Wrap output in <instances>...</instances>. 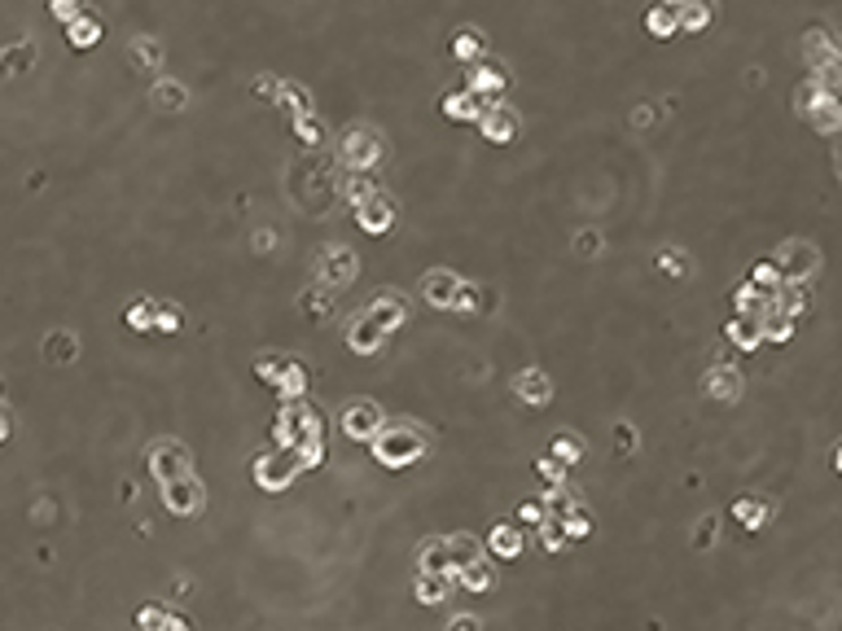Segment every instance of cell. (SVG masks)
I'll list each match as a JSON object with an SVG mask.
<instances>
[{
	"label": "cell",
	"mask_w": 842,
	"mask_h": 631,
	"mask_svg": "<svg viewBox=\"0 0 842 631\" xmlns=\"http://www.w3.org/2000/svg\"><path fill=\"white\" fill-rule=\"evenodd\" d=\"M369 443H373L377 465H386V469H404L426 456V434L417 430V426H404V421H391V426L382 421V430L373 434Z\"/></svg>",
	"instance_id": "1"
},
{
	"label": "cell",
	"mask_w": 842,
	"mask_h": 631,
	"mask_svg": "<svg viewBox=\"0 0 842 631\" xmlns=\"http://www.w3.org/2000/svg\"><path fill=\"white\" fill-rule=\"evenodd\" d=\"M299 473H303V461H299L294 447H276V452H268V456L255 461V482H259L264 491H285Z\"/></svg>",
	"instance_id": "2"
},
{
	"label": "cell",
	"mask_w": 842,
	"mask_h": 631,
	"mask_svg": "<svg viewBox=\"0 0 842 631\" xmlns=\"http://www.w3.org/2000/svg\"><path fill=\"white\" fill-rule=\"evenodd\" d=\"M382 154H386V145H382L377 132H369V128L342 132V163L351 167V171H373V167L382 163Z\"/></svg>",
	"instance_id": "3"
},
{
	"label": "cell",
	"mask_w": 842,
	"mask_h": 631,
	"mask_svg": "<svg viewBox=\"0 0 842 631\" xmlns=\"http://www.w3.org/2000/svg\"><path fill=\"white\" fill-rule=\"evenodd\" d=\"M474 128L483 132V140H492V145H509V140H518L522 119H518V110H509L505 101H492V105H483V114H478Z\"/></svg>",
	"instance_id": "4"
},
{
	"label": "cell",
	"mask_w": 842,
	"mask_h": 631,
	"mask_svg": "<svg viewBox=\"0 0 842 631\" xmlns=\"http://www.w3.org/2000/svg\"><path fill=\"white\" fill-rule=\"evenodd\" d=\"M163 504H167L176 518H194V513H203V504H206L203 482H198L194 473L171 478V482H163Z\"/></svg>",
	"instance_id": "5"
},
{
	"label": "cell",
	"mask_w": 842,
	"mask_h": 631,
	"mask_svg": "<svg viewBox=\"0 0 842 631\" xmlns=\"http://www.w3.org/2000/svg\"><path fill=\"white\" fill-rule=\"evenodd\" d=\"M466 88H470V93L483 101V105H492V101H505V93H509V70L501 67V62H474L470 75H466Z\"/></svg>",
	"instance_id": "6"
},
{
	"label": "cell",
	"mask_w": 842,
	"mask_h": 631,
	"mask_svg": "<svg viewBox=\"0 0 842 631\" xmlns=\"http://www.w3.org/2000/svg\"><path fill=\"white\" fill-rule=\"evenodd\" d=\"M776 267H781L785 285H808V276L816 272V250H811V246H803V241H790V246H781Z\"/></svg>",
	"instance_id": "7"
},
{
	"label": "cell",
	"mask_w": 842,
	"mask_h": 631,
	"mask_svg": "<svg viewBox=\"0 0 842 631\" xmlns=\"http://www.w3.org/2000/svg\"><path fill=\"white\" fill-rule=\"evenodd\" d=\"M377 430H382V412H377V403L356 399V403L342 408V434H347V438H373Z\"/></svg>",
	"instance_id": "8"
},
{
	"label": "cell",
	"mask_w": 842,
	"mask_h": 631,
	"mask_svg": "<svg viewBox=\"0 0 842 631\" xmlns=\"http://www.w3.org/2000/svg\"><path fill=\"white\" fill-rule=\"evenodd\" d=\"M356 224L369 237L391 233V229H395V202L386 198V194H373L365 206H356Z\"/></svg>",
	"instance_id": "9"
},
{
	"label": "cell",
	"mask_w": 842,
	"mask_h": 631,
	"mask_svg": "<svg viewBox=\"0 0 842 631\" xmlns=\"http://www.w3.org/2000/svg\"><path fill=\"white\" fill-rule=\"evenodd\" d=\"M149 473H154L158 482H171V478L189 473V456H185V447L171 443V438L154 443V452H149Z\"/></svg>",
	"instance_id": "10"
},
{
	"label": "cell",
	"mask_w": 842,
	"mask_h": 631,
	"mask_svg": "<svg viewBox=\"0 0 842 631\" xmlns=\"http://www.w3.org/2000/svg\"><path fill=\"white\" fill-rule=\"evenodd\" d=\"M382 342H386V329L373 320L369 311H360V316L351 320V329H347V347H351L356 356H373V351H382Z\"/></svg>",
	"instance_id": "11"
},
{
	"label": "cell",
	"mask_w": 842,
	"mask_h": 631,
	"mask_svg": "<svg viewBox=\"0 0 842 631\" xmlns=\"http://www.w3.org/2000/svg\"><path fill=\"white\" fill-rule=\"evenodd\" d=\"M102 35H105V23L97 18V14H88V9H84V14H79V18L67 27V44L75 49V53H88V49H97V44H102Z\"/></svg>",
	"instance_id": "12"
},
{
	"label": "cell",
	"mask_w": 842,
	"mask_h": 631,
	"mask_svg": "<svg viewBox=\"0 0 842 631\" xmlns=\"http://www.w3.org/2000/svg\"><path fill=\"white\" fill-rule=\"evenodd\" d=\"M369 316L382 325V329L391 333V329H400L404 325V316H408V302L400 299V294H377V299L369 302Z\"/></svg>",
	"instance_id": "13"
},
{
	"label": "cell",
	"mask_w": 842,
	"mask_h": 631,
	"mask_svg": "<svg viewBox=\"0 0 842 631\" xmlns=\"http://www.w3.org/2000/svg\"><path fill=\"white\" fill-rule=\"evenodd\" d=\"M443 114H448L452 123H478V114H483V101L474 97L470 88H461V93H448V97H443Z\"/></svg>",
	"instance_id": "14"
},
{
	"label": "cell",
	"mask_w": 842,
	"mask_h": 631,
	"mask_svg": "<svg viewBox=\"0 0 842 631\" xmlns=\"http://www.w3.org/2000/svg\"><path fill=\"white\" fill-rule=\"evenodd\" d=\"M457 290H461V281H457L452 272H430V276H426V302H430V307H443V311H452V299H457Z\"/></svg>",
	"instance_id": "15"
},
{
	"label": "cell",
	"mask_w": 842,
	"mask_h": 631,
	"mask_svg": "<svg viewBox=\"0 0 842 631\" xmlns=\"http://www.w3.org/2000/svg\"><path fill=\"white\" fill-rule=\"evenodd\" d=\"M729 338L738 342V351H759V342H764V316H738V320H729Z\"/></svg>",
	"instance_id": "16"
},
{
	"label": "cell",
	"mask_w": 842,
	"mask_h": 631,
	"mask_svg": "<svg viewBox=\"0 0 842 631\" xmlns=\"http://www.w3.org/2000/svg\"><path fill=\"white\" fill-rule=\"evenodd\" d=\"M513 391H518V399H527V403H536V408L553 399V386H548V377H544L539 368H527V373H518Z\"/></svg>",
	"instance_id": "17"
},
{
	"label": "cell",
	"mask_w": 842,
	"mask_h": 631,
	"mask_svg": "<svg viewBox=\"0 0 842 631\" xmlns=\"http://www.w3.org/2000/svg\"><path fill=\"white\" fill-rule=\"evenodd\" d=\"M675 23H680V32L702 35L711 27V5L707 0H684V5H675Z\"/></svg>",
	"instance_id": "18"
},
{
	"label": "cell",
	"mask_w": 842,
	"mask_h": 631,
	"mask_svg": "<svg viewBox=\"0 0 842 631\" xmlns=\"http://www.w3.org/2000/svg\"><path fill=\"white\" fill-rule=\"evenodd\" d=\"M417 565H421L426 574H448V579H452V562H448V539H426V544L417 548Z\"/></svg>",
	"instance_id": "19"
},
{
	"label": "cell",
	"mask_w": 842,
	"mask_h": 631,
	"mask_svg": "<svg viewBox=\"0 0 842 631\" xmlns=\"http://www.w3.org/2000/svg\"><path fill=\"white\" fill-rule=\"evenodd\" d=\"M773 509H776L773 500L746 496V500H738V504H733V518H741V522H746V531H759V527L773 518Z\"/></svg>",
	"instance_id": "20"
},
{
	"label": "cell",
	"mask_w": 842,
	"mask_h": 631,
	"mask_svg": "<svg viewBox=\"0 0 842 631\" xmlns=\"http://www.w3.org/2000/svg\"><path fill=\"white\" fill-rule=\"evenodd\" d=\"M487 548H492V557H501V562H513V557L522 553V527H492V539H487Z\"/></svg>",
	"instance_id": "21"
},
{
	"label": "cell",
	"mask_w": 842,
	"mask_h": 631,
	"mask_svg": "<svg viewBox=\"0 0 842 631\" xmlns=\"http://www.w3.org/2000/svg\"><path fill=\"white\" fill-rule=\"evenodd\" d=\"M483 557V544L474 539V535H452L448 539V562H452V574L457 570H466V565H474Z\"/></svg>",
	"instance_id": "22"
},
{
	"label": "cell",
	"mask_w": 842,
	"mask_h": 631,
	"mask_svg": "<svg viewBox=\"0 0 842 631\" xmlns=\"http://www.w3.org/2000/svg\"><path fill=\"white\" fill-rule=\"evenodd\" d=\"M452 579H457V583H461L466 592H492V583H496V574H492V562H483V557H478L474 565H466V570H457Z\"/></svg>",
	"instance_id": "23"
},
{
	"label": "cell",
	"mask_w": 842,
	"mask_h": 631,
	"mask_svg": "<svg viewBox=\"0 0 842 631\" xmlns=\"http://www.w3.org/2000/svg\"><path fill=\"white\" fill-rule=\"evenodd\" d=\"M276 391H281V403H299L307 391V368L303 365H290L285 360V368H281V382H276Z\"/></svg>",
	"instance_id": "24"
},
{
	"label": "cell",
	"mask_w": 842,
	"mask_h": 631,
	"mask_svg": "<svg viewBox=\"0 0 842 631\" xmlns=\"http://www.w3.org/2000/svg\"><path fill=\"white\" fill-rule=\"evenodd\" d=\"M645 32L654 35V40H672V35L680 32V23H675V9H672V5H654V9L645 14Z\"/></svg>",
	"instance_id": "25"
},
{
	"label": "cell",
	"mask_w": 842,
	"mask_h": 631,
	"mask_svg": "<svg viewBox=\"0 0 842 631\" xmlns=\"http://www.w3.org/2000/svg\"><path fill=\"white\" fill-rule=\"evenodd\" d=\"M448 583H452L448 574H426V570H421V574H417V583H412V592H417V600H421V605H439V600L448 597Z\"/></svg>",
	"instance_id": "26"
},
{
	"label": "cell",
	"mask_w": 842,
	"mask_h": 631,
	"mask_svg": "<svg viewBox=\"0 0 842 631\" xmlns=\"http://www.w3.org/2000/svg\"><path fill=\"white\" fill-rule=\"evenodd\" d=\"M373 194H377V185L369 180V171H351V176L342 180V198L351 202V211H356V206H365Z\"/></svg>",
	"instance_id": "27"
},
{
	"label": "cell",
	"mask_w": 842,
	"mask_h": 631,
	"mask_svg": "<svg viewBox=\"0 0 842 631\" xmlns=\"http://www.w3.org/2000/svg\"><path fill=\"white\" fill-rule=\"evenodd\" d=\"M707 391L715 399H738L741 395V377L733 373V368H711V377H707Z\"/></svg>",
	"instance_id": "28"
},
{
	"label": "cell",
	"mask_w": 842,
	"mask_h": 631,
	"mask_svg": "<svg viewBox=\"0 0 842 631\" xmlns=\"http://www.w3.org/2000/svg\"><path fill=\"white\" fill-rule=\"evenodd\" d=\"M452 58H461V62H478L483 58V35L474 32V27H461V32L452 35Z\"/></svg>",
	"instance_id": "29"
},
{
	"label": "cell",
	"mask_w": 842,
	"mask_h": 631,
	"mask_svg": "<svg viewBox=\"0 0 842 631\" xmlns=\"http://www.w3.org/2000/svg\"><path fill=\"white\" fill-rule=\"evenodd\" d=\"M351 272H356V255H347V250H330V255H325V267H321V281L338 285V281H347Z\"/></svg>",
	"instance_id": "30"
},
{
	"label": "cell",
	"mask_w": 842,
	"mask_h": 631,
	"mask_svg": "<svg viewBox=\"0 0 842 631\" xmlns=\"http://www.w3.org/2000/svg\"><path fill=\"white\" fill-rule=\"evenodd\" d=\"M128 58H132V62H140V67L158 70V62H163V49H158V40H149V35H140V40H132V49H128Z\"/></svg>",
	"instance_id": "31"
},
{
	"label": "cell",
	"mask_w": 842,
	"mask_h": 631,
	"mask_svg": "<svg viewBox=\"0 0 842 631\" xmlns=\"http://www.w3.org/2000/svg\"><path fill=\"white\" fill-rule=\"evenodd\" d=\"M294 136L303 140V145H325V123L307 110V114H294Z\"/></svg>",
	"instance_id": "32"
},
{
	"label": "cell",
	"mask_w": 842,
	"mask_h": 631,
	"mask_svg": "<svg viewBox=\"0 0 842 631\" xmlns=\"http://www.w3.org/2000/svg\"><path fill=\"white\" fill-rule=\"evenodd\" d=\"M750 285H755V290H768V294H773V290H781V285H785V276H781L776 259H773V264H768V259H764V264H755V272H750Z\"/></svg>",
	"instance_id": "33"
},
{
	"label": "cell",
	"mask_w": 842,
	"mask_h": 631,
	"mask_svg": "<svg viewBox=\"0 0 842 631\" xmlns=\"http://www.w3.org/2000/svg\"><path fill=\"white\" fill-rule=\"evenodd\" d=\"M154 101L163 105V110H185V101H189V93L176 84V79H158V88H154Z\"/></svg>",
	"instance_id": "34"
},
{
	"label": "cell",
	"mask_w": 842,
	"mask_h": 631,
	"mask_svg": "<svg viewBox=\"0 0 842 631\" xmlns=\"http://www.w3.org/2000/svg\"><path fill=\"white\" fill-rule=\"evenodd\" d=\"M276 105H285L290 114H307V93L299 84H276Z\"/></svg>",
	"instance_id": "35"
},
{
	"label": "cell",
	"mask_w": 842,
	"mask_h": 631,
	"mask_svg": "<svg viewBox=\"0 0 842 631\" xmlns=\"http://www.w3.org/2000/svg\"><path fill=\"white\" fill-rule=\"evenodd\" d=\"M579 456H584L579 438H571V434H557V438H553V461H562V465H575Z\"/></svg>",
	"instance_id": "36"
},
{
	"label": "cell",
	"mask_w": 842,
	"mask_h": 631,
	"mask_svg": "<svg viewBox=\"0 0 842 631\" xmlns=\"http://www.w3.org/2000/svg\"><path fill=\"white\" fill-rule=\"evenodd\" d=\"M49 360H53V365H70V360H75V338L53 333V338H49Z\"/></svg>",
	"instance_id": "37"
},
{
	"label": "cell",
	"mask_w": 842,
	"mask_h": 631,
	"mask_svg": "<svg viewBox=\"0 0 842 631\" xmlns=\"http://www.w3.org/2000/svg\"><path fill=\"white\" fill-rule=\"evenodd\" d=\"M136 627L140 631H163L167 627V609H163V605H145V609L136 614Z\"/></svg>",
	"instance_id": "38"
},
{
	"label": "cell",
	"mask_w": 842,
	"mask_h": 631,
	"mask_svg": "<svg viewBox=\"0 0 842 631\" xmlns=\"http://www.w3.org/2000/svg\"><path fill=\"white\" fill-rule=\"evenodd\" d=\"M539 539H544V548H548V553H557V548L566 544V527H562L557 518H544V527H539Z\"/></svg>",
	"instance_id": "39"
},
{
	"label": "cell",
	"mask_w": 842,
	"mask_h": 631,
	"mask_svg": "<svg viewBox=\"0 0 842 631\" xmlns=\"http://www.w3.org/2000/svg\"><path fill=\"white\" fill-rule=\"evenodd\" d=\"M49 14H53L62 27H70V23L84 14V0H49Z\"/></svg>",
	"instance_id": "40"
},
{
	"label": "cell",
	"mask_w": 842,
	"mask_h": 631,
	"mask_svg": "<svg viewBox=\"0 0 842 631\" xmlns=\"http://www.w3.org/2000/svg\"><path fill=\"white\" fill-rule=\"evenodd\" d=\"M478 290H474L470 281H461V290H457V299H452V311H461V316H474L478 311Z\"/></svg>",
	"instance_id": "41"
},
{
	"label": "cell",
	"mask_w": 842,
	"mask_h": 631,
	"mask_svg": "<svg viewBox=\"0 0 842 631\" xmlns=\"http://www.w3.org/2000/svg\"><path fill=\"white\" fill-rule=\"evenodd\" d=\"M128 325L132 329H154V302H132L128 307Z\"/></svg>",
	"instance_id": "42"
},
{
	"label": "cell",
	"mask_w": 842,
	"mask_h": 631,
	"mask_svg": "<svg viewBox=\"0 0 842 631\" xmlns=\"http://www.w3.org/2000/svg\"><path fill=\"white\" fill-rule=\"evenodd\" d=\"M518 518H522L531 531H539V527H544V518H548V513H544V500H527V504L518 509Z\"/></svg>",
	"instance_id": "43"
},
{
	"label": "cell",
	"mask_w": 842,
	"mask_h": 631,
	"mask_svg": "<svg viewBox=\"0 0 842 631\" xmlns=\"http://www.w3.org/2000/svg\"><path fill=\"white\" fill-rule=\"evenodd\" d=\"M154 329H158V333H176V329H180V311H176V307H154Z\"/></svg>",
	"instance_id": "44"
},
{
	"label": "cell",
	"mask_w": 842,
	"mask_h": 631,
	"mask_svg": "<svg viewBox=\"0 0 842 631\" xmlns=\"http://www.w3.org/2000/svg\"><path fill=\"white\" fill-rule=\"evenodd\" d=\"M562 527H566V539H588V535H593V522H588L584 513H571V518H562Z\"/></svg>",
	"instance_id": "45"
},
{
	"label": "cell",
	"mask_w": 842,
	"mask_h": 631,
	"mask_svg": "<svg viewBox=\"0 0 842 631\" xmlns=\"http://www.w3.org/2000/svg\"><path fill=\"white\" fill-rule=\"evenodd\" d=\"M281 368H285V360H276V356H264V360L255 365V373H259L264 382H272V386H276V382H281Z\"/></svg>",
	"instance_id": "46"
},
{
	"label": "cell",
	"mask_w": 842,
	"mask_h": 631,
	"mask_svg": "<svg viewBox=\"0 0 842 631\" xmlns=\"http://www.w3.org/2000/svg\"><path fill=\"white\" fill-rule=\"evenodd\" d=\"M693 544H698V548H711V544H715V518H702V522H698Z\"/></svg>",
	"instance_id": "47"
},
{
	"label": "cell",
	"mask_w": 842,
	"mask_h": 631,
	"mask_svg": "<svg viewBox=\"0 0 842 631\" xmlns=\"http://www.w3.org/2000/svg\"><path fill=\"white\" fill-rule=\"evenodd\" d=\"M658 267H663V272H672V276H684V259H680L675 250H667V255H658Z\"/></svg>",
	"instance_id": "48"
},
{
	"label": "cell",
	"mask_w": 842,
	"mask_h": 631,
	"mask_svg": "<svg viewBox=\"0 0 842 631\" xmlns=\"http://www.w3.org/2000/svg\"><path fill=\"white\" fill-rule=\"evenodd\" d=\"M303 307L316 311V316H325V311H330V294H316V290H312V294H303Z\"/></svg>",
	"instance_id": "49"
},
{
	"label": "cell",
	"mask_w": 842,
	"mask_h": 631,
	"mask_svg": "<svg viewBox=\"0 0 842 631\" xmlns=\"http://www.w3.org/2000/svg\"><path fill=\"white\" fill-rule=\"evenodd\" d=\"M448 631H478V618H470V614H466V618H452Z\"/></svg>",
	"instance_id": "50"
},
{
	"label": "cell",
	"mask_w": 842,
	"mask_h": 631,
	"mask_svg": "<svg viewBox=\"0 0 842 631\" xmlns=\"http://www.w3.org/2000/svg\"><path fill=\"white\" fill-rule=\"evenodd\" d=\"M5 434H9V421H5V417H0V443H5Z\"/></svg>",
	"instance_id": "51"
},
{
	"label": "cell",
	"mask_w": 842,
	"mask_h": 631,
	"mask_svg": "<svg viewBox=\"0 0 842 631\" xmlns=\"http://www.w3.org/2000/svg\"><path fill=\"white\" fill-rule=\"evenodd\" d=\"M658 5H672V9H675V5H684V0H658Z\"/></svg>",
	"instance_id": "52"
},
{
	"label": "cell",
	"mask_w": 842,
	"mask_h": 631,
	"mask_svg": "<svg viewBox=\"0 0 842 631\" xmlns=\"http://www.w3.org/2000/svg\"><path fill=\"white\" fill-rule=\"evenodd\" d=\"M834 465H838V473H842V443H838V461H834Z\"/></svg>",
	"instance_id": "53"
},
{
	"label": "cell",
	"mask_w": 842,
	"mask_h": 631,
	"mask_svg": "<svg viewBox=\"0 0 842 631\" xmlns=\"http://www.w3.org/2000/svg\"><path fill=\"white\" fill-rule=\"evenodd\" d=\"M838 171H842V149H838Z\"/></svg>",
	"instance_id": "54"
},
{
	"label": "cell",
	"mask_w": 842,
	"mask_h": 631,
	"mask_svg": "<svg viewBox=\"0 0 842 631\" xmlns=\"http://www.w3.org/2000/svg\"><path fill=\"white\" fill-rule=\"evenodd\" d=\"M163 631H167V627H163Z\"/></svg>",
	"instance_id": "55"
}]
</instances>
